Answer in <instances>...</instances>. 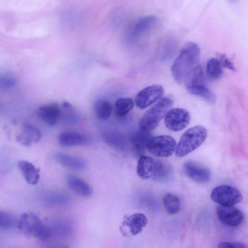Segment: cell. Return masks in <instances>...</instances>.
Returning <instances> with one entry per match:
<instances>
[{"mask_svg": "<svg viewBox=\"0 0 248 248\" xmlns=\"http://www.w3.org/2000/svg\"><path fill=\"white\" fill-rule=\"evenodd\" d=\"M200 54V47L194 42H187L183 46L171 68L172 77L178 84L184 83L187 75L198 65Z\"/></svg>", "mask_w": 248, "mask_h": 248, "instance_id": "1", "label": "cell"}, {"mask_svg": "<svg viewBox=\"0 0 248 248\" xmlns=\"http://www.w3.org/2000/svg\"><path fill=\"white\" fill-rule=\"evenodd\" d=\"M17 227L27 237H34L40 240H47L51 235L49 228L32 212L23 213L18 221Z\"/></svg>", "mask_w": 248, "mask_h": 248, "instance_id": "2", "label": "cell"}, {"mask_svg": "<svg viewBox=\"0 0 248 248\" xmlns=\"http://www.w3.org/2000/svg\"><path fill=\"white\" fill-rule=\"evenodd\" d=\"M207 135V130L202 126L189 128L182 134L176 145V155L183 157L193 152L203 143Z\"/></svg>", "mask_w": 248, "mask_h": 248, "instance_id": "3", "label": "cell"}, {"mask_svg": "<svg viewBox=\"0 0 248 248\" xmlns=\"http://www.w3.org/2000/svg\"><path fill=\"white\" fill-rule=\"evenodd\" d=\"M173 103V100L169 97L160 99L140 119L139 123L140 130L149 132L154 129L172 107Z\"/></svg>", "mask_w": 248, "mask_h": 248, "instance_id": "4", "label": "cell"}, {"mask_svg": "<svg viewBox=\"0 0 248 248\" xmlns=\"http://www.w3.org/2000/svg\"><path fill=\"white\" fill-rule=\"evenodd\" d=\"M176 145V141L172 137L160 135L151 137L147 143V149L155 156L166 157L173 154Z\"/></svg>", "mask_w": 248, "mask_h": 248, "instance_id": "5", "label": "cell"}, {"mask_svg": "<svg viewBox=\"0 0 248 248\" xmlns=\"http://www.w3.org/2000/svg\"><path fill=\"white\" fill-rule=\"evenodd\" d=\"M211 198L220 205L232 206L243 200L240 191L229 185H221L215 187L211 192Z\"/></svg>", "mask_w": 248, "mask_h": 248, "instance_id": "6", "label": "cell"}, {"mask_svg": "<svg viewBox=\"0 0 248 248\" xmlns=\"http://www.w3.org/2000/svg\"><path fill=\"white\" fill-rule=\"evenodd\" d=\"M190 121L189 112L182 108L170 109L164 116L166 127L170 131H180L188 125Z\"/></svg>", "mask_w": 248, "mask_h": 248, "instance_id": "7", "label": "cell"}, {"mask_svg": "<svg viewBox=\"0 0 248 248\" xmlns=\"http://www.w3.org/2000/svg\"><path fill=\"white\" fill-rule=\"evenodd\" d=\"M164 93V88L161 85L155 84L149 86L136 94L135 103L138 108L145 109L159 100Z\"/></svg>", "mask_w": 248, "mask_h": 248, "instance_id": "8", "label": "cell"}, {"mask_svg": "<svg viewBox=\"0 0 248 248\" xmlns=\"http://www.w3.org/2000/svg\"><path fill=\"white\" fill-rule=\"evenodd\" d=\"M217 214L219 220L224 224L230 227L239 225L244 219V215L238 208L232 206H218Z\"/></svg>", "mask_w": 248, "mask_h": 248, "instance_id": "9", "label": "cell"}, {"mask_svg": "<svg viewBox=\"0 0 248 248\" xmlns=\"http://www.w3.org/2000/svg\"><path fill=\"white\" fill-rule=\"evenodd\" d=\"M183 170L187 177L198 183H206L211 178V172L207 168L193 161L186 162Z\"/></svg>", "mask_w": 248, "mask_h": 248, "instance_id": "10", "label": "cell"}, {"mask_svg": "<svg viewBox=\"0 0 248 248\" xmlns=\"http://www.w3.org/2000/svg\"><path fill=\"white\" fill-rule=\"evenodd\" d=\"M41 119L49 125H56L62 116V108L57 103H50L40 106L37 111Z\"/></svg>", "mask_w": 248, "mask_h": 248, "instance_id": "11", "label": "cell"}, {"mask_svg": "<svg viewBox=\"0 0 248 248\" xmlns=\"http://www.w3.org/2000/svg\"><path fill=\"white\" fill-rule=\"evenodd\" d=\"M41 139L39 130L35 126L24 124L19 134L16 136V140L25 146H30L33 143L38 142Z\"/></svg>", "mask_w": 248, "mask_h": 248, "instance_id": "12", "label": "cell"}, {"mask_svg": "<svg viewBox=\"0 0 248 248\" xmlns=\"http://www.w3.org/2000/svg\"><path fill=\"white\" fill-rule=\"evenodd\" d=\"M148 219L142 213H135L124 217L123 226L129 229L130 233L136 235L140 233L147 224Z\"/></svg>", "mask_w": 248, "mask_h": 248, "instance_id": "13", "label": "cell"}, {"mask_svg": "<svg viewBox=\"0 0 248 248\" xmlns=\"http://www.w3.org/2000/svg\"><path fill=\"white\" fill-rule=\"evenodd\" d=\"M157 21L156 16H148L138 20L131 32V37L138 39L148 33L155 26Z\"/></svg>", "mask_w": 248, "mask_h": 248, "instance_id": "14", "label": "cell"}, {"mask_svg": "<svg viewBox=\"0 0 248 248\" xmlns=\"http://www.w3.org/2000/svg\"><path fill=\"white\" fill-rule=\"evenodd\" d=\"M66 181L70 189L77 195L84 198H88L92 195V187L81 178L72 174H67Z\"/></svg>", "mask_w": 248, "mask_h": 248, "instance_id": "15", "label": "cell"}, {"mask_svg": "<svg viewBox=\"0 0 248 248\" xmlns=\"http://www.w3.org/2000/svg\"><path fill=\"white\" fill-rule=\"evenodd\" d=\"M54 158L61 165L73 170H82L86 168V163L83 159L68 154L57 153L54 155Z\"/></svg>", "mask_w": 248, "mask_h": 248, "instance_id": "16", "label": "cell"}, {"mask_svg": "<svg viewBox=\"0 0 248 248\" xmlns=\"http://www.w3.org/2000/svg\"><path fill=\"white\" fill-rule=\"evenodd\" d=\"M155 161L151 157L141 155L139 159L137 172L143 180L153 178L154 174Z\"/></svg>", "mask_w": 248, "mask_h": 248, "instance_id": "17", "label": "cell"}, {"mask_svg": "<svg viewBox=\"0 0 248 248\" xmlns=\"http://www.w3.org/2000/svg\"><path fill=\"white\" fill-rule=\"evenodd\" d=\"M18 167L26 181L30 185L37 184L40 179V169L31 163L25 160L19 161Z\"/></svg>", "mask_w": 248, "mask_h": 248, "instance_id": "18", "label": "cell"}, {"mask_svg": "<svg viewBox=\"0 0 248 248\" xmlns=\"http://www.w3.org/2000/svg\"><path fill=\"white\" fill-rule=\"evenodd\" d=\"M59 143L64 147H72L83 145L87 142V139L83 134L73 131H66L59 136Z\"/></svg>", "mask_w": 248, "mask_h": 248, "instance_id": "19", "label": "cell"}, {"mask_svg": "<svg viewBox=\"0 0 248 248\" xmlns=\"http://www.w3.org/2000/svg\"><path fill=\"white\" fill-rule=\"evenodd\" d=\"M151 138L149 132L140 130L132 134L130 140L133 149L138 155H142L147 149V143Z\"/></svg>", "mask_w": 248, "mask_h": 248, "instance_id": "20", "label": "cell"}, {"mask_svg": "<svg viewBox=\"0 0 248 248\" xmlns=\"http://www.w3.org/2000/svg\"><path fill=\"white\" fill-rule=\"evenodd\" d=\"M102 137L108 145L120 150L124 149L126 145V141L124 136L118 131L108 130L102 134Z\"/></svg>", "mask_w": 248, "mask_h": 248, "instance_id": "21", "label": "cell"}, {"mask_svg": "<svg viewBox=\"0 0 248 248\" xmlns=\"http://www.w3.org/2000/svg\"><path fill=\"white\" fill-rule=\"evenodd\" d=\"M93 109L98 118L101 120H106L112 113V107L108 101L100 99L94 102Z\"/></svg>", "mask_w": 248, "mask_h": 248, "instance_id": "22", "label": "cell"}, {"mask_svg": "<svg viewBox=\"0 0 248 248\" xmlns=\"http://www.w3.org/2000/svg\"><path fill=\"white\" fill-rule=\"evenodd\" d=\"M203 73L200 65H197L185 78L184 83L186 89L189 87L204 84Z\"/></svg>", "mask_w": 248, "mask_h": 248, "instance_id": "23", "label": "cell"}, {"mask_svg": "<svg viewBox=\"0 0 248 248\" xmlns=\"http://www.w3.org/2000/svg\"><path fill=\"white\" fill-rule=\"evenodd\" d=\"M172 170L170 165L161 160L155 161L154 174L153 179L160 182L168 180L171 174Z\"/></svg>", "mask_w": 248, "mask_h": 248, "instance_id": "24", "label": "cell"}, {"mask_svg": "<svg viewBox=\"0 0 248 248\" xmlns=\"http://www.w3.org/2000/svg\"><path fill=\"white\" fill-rule=\"evenodd\" d=\"M163 204L167 213L174 215L178 213L180 209L181 202L177 195L167 193L163 197Z\"/></svg>", "mask_w": 248, "mask_h": 248, "instance_id": "25", "label": "cell"}, {"mask_svg": "<svg viewBox=\"0 0 248 248\" xmlns=\"http://www.w3.org/2000/svg\"><path fill=\"white\" fill-rule=\"evenodd\" d=\"M190 93L199 96L209 104H213L216 100L215 94L210 91L205 84L197 85L186 88Z\"/></svg>", "mask_w": 248, "mask_h": 248, "instance_id": "26", "label": "cell"}, {"mask_svg": "<svg viewBox=\"0 0 248 248\" xmlns=\"http://www.w3.org/2000/svg\"><path fill=\"white\" fill-rule=\"evenodd\" d=\"M134 102L129 97L117 99L114 103V112L119 117H123L127 114L133 108Z\"/></svg>", "mask_w": 248, "mask_h": 248, "instance_id": "27", "label": "cell"}, {"mask_svg": "<svg viewBox=\"0 0 248 248\" xmlns=\"http://www.w3.org/2000/svg\"><path fill=\"white\" fill-rule=\"evenodd\" d=\"M206 72L208 77L212 80H217L222 74V67L218 59H210L206 64Z\"/></svg>", "mask_w": 248, "mask_h": 248, "instance_id": "28", "label": "cell"}, {"mask_svg": "<svg viewBox=\"0 0 248 248\" xmlns=\"http://www.w3.org/2000/svg\"><path fill=\"white\" fill-rule=\"evenodd\" d=\"M14 223V218L11 215L0 211V227L11 228Z\"/></svg>", "mask_w": 248, "mask_h": 248, "instance_id": "29", "label": "cell"}, {"mask_svg": "<svg viewBox=\"0 0 248 248\" xmlns=\"http://www.w3.org/2000/svg\"><path fill=\"white\" fill-rule=\"evenodd\" d=\"M218 60L219 61L222 67H225L231 70L235 71L236 69L232 62L224 54H220Z\"/></svg>", "mask_w": 248, "mask_h": 248, "instance_id": "30", "label": "cell"}, {"mask_svg": "<svg viewBox=\"0 0 248 248\" xmlns=\"http://www.w3.org/2000/svg\"><path fill=\"white\" fill-rule=\"evenodd\" d=\"M217 248H247V246L238 242H223L218 245Z\"/></svg>", "mask_w": 248, "mask_h": 248, "instance_id": "31", "label": "cell"}, {"mask_svg": "<svg viewBox=\"0 0 248 248\" xmlns=\"http://www.w3.org/2000/svg\"><path fill=\"white\" fill-rule=\"evenodd\" d=\"M0 84L4 88L10 89L16 84V80L11 77H5L0 80Z\"/></svg>", "mask_w": 248, "mask_h": 248, "instance_id": "32", "label": "cell"}, {"mask_svg": "<svg viewBox=\"0 0 248 248\" xmlns=\"http://www.w3.org/2000/svg\"></svg>", "mask_w": 248, "mask_h": 248, "instance_id": "33", "label": "cell"}]
</instances>
